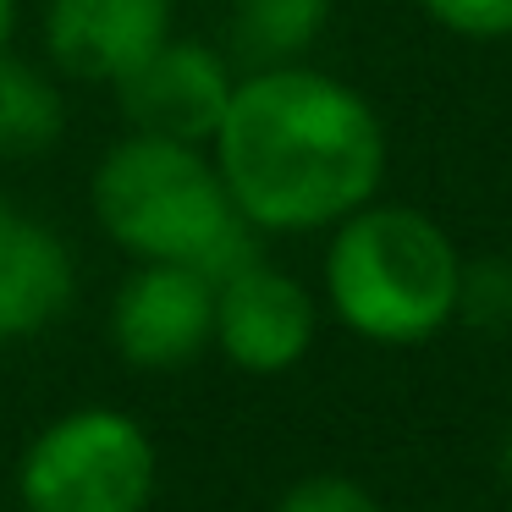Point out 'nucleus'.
<instances>
[{"instance_id": "obj_12", "label": "nucleus", "mask_w": 512, "mask_h": 512, "mask_svg": "<svg viewBox=\"0 0 512 512\" xmlns=\"http://www.w3.org/2000/svg\"><path fill=\"white\" fill-rule=\"evenodd\" d=\"M457 314L474 331L512 336V265L507 259H479L457 276Z\"/></svg>"}, {"instance_id": "obj_7", "label": "nucleus", "mask_w": 512, "mask_h": 512, "mask_svg": "<svg viewBox=\"0 0 512 512\" xmlns=\"http://www.w3.org/2000/svg\"><path fill=\"white\" fill-rule=\"evenodd\" d=\"M215 347L248 375H281L314 347V298L287 270L254 265L215 281Z\"/></svg>"}, {"instance_id": "obj_2", "label": "nucleus", "mask_w": 512, "mask_h": 512, "mask_svg": "<svg viewBox=\"0 0 512 512\" xmlns=\"http://www.w3.org/2000/svg\"><path fill=\"white\" fill-rule=\"evenodd\" d=\"M94 215L138 265H188L210 281L254 265V226L237 215L199 144L133 133L94 166Z\"/></svg>"}, {"instance_id": "obj_1", "label": "nucleus", "mask_w": 512, "mask_h": 512, "mask_svg": "<svg viewBox=\"0 0 512 512\" xmlns=\"http://www.w3.org/2000/svg\"><path fill=\"white\" fill-rule=\"evenodd\" d=\"M215 171L254 232H314L364 210L386 171L369 100L314 67H254L215 127Z\"/></svg>"}, {"instance_id": "obj_6", "label": "nucleus", "mask_w": 512, "mask_h": 512, "mask_svg": "<svg viewBox=\"0 0 512 512\" xmlns=\"http://www.w3.org/2000/svg\"><path fill=\"white\" fill-rule=\"evenodd\" d=\"M116 353L133 369H182L215 336V281L188 265H138L111 309Z\"/></svg>"}, {"instance_id": "obj_4", "label": "nucleus", "mask_w": 512, "mask_h": 512, "mask_svg": "<svg viewBox=\"0 0 512 512\" xmlns=\"http://www.w3.org/2000/svg\"><path fill=\"white\" fill-rule=\"evenodd\" d=\"M160 457L122 408H78L28 441L17 468L23 512H149Z\"/></svg>"}, {"instance_id": "obj_8", "label": "nucleus", "mask_w": 512, "mask_h": 512, "mask_svg": "<svg viewBox=\"0 0 512 512\" xmlns=\"http://www.w3.org/2000/svg\"><path fill=\"white\" fill-rule=\"evenodd\" d=\"M171 39V0H50L45 50L83 83H116Z\"/></svg>"}, {"instance_id": "obj_15", "label": "nucleus", "mask_w": 512, "mask_h": 512, "mask_svg": "<svg viewBox=\"0 0 512 512\" xmlns=\"http://www.w3.org/2000/svg\"><path fill=\"white\" fill-rule=\"evenodd\" d=\"M12 28H17V0H0V50L12 45Z\"/></svg>"}, {"instance_id": "obj_14", "label": "nucleus", "mask_w": 512, "mask_h": 512, "mask_svg": "<svg viewBox=\"0 0 512 512\" xmlns=\"http://www.w3.org/2000/svg\"><path fill=\"white\" fill-rule=\"evenodd\" d=\"M424 12L441 28L468 39H507L512 34V0H424Z\"/></svg>"}, {"instance_id": "obj_5", "label": "nucleus", "mask_w": 512, "mask_h": 512, "mask_svg": "<svg viewBox=\"0 0 512 512\" xmlns=\"http://www.w3.org/2000/svg\"><path fill=\"white\" fill-rule=\"evenodd\" d=\"M232 89L237 78L226 56L199 39H160L127 78H116L133 133L177 138V144H210Z\"/></svg>"}, {"instance_id": "obj_11", "label": "nucleus", "mask_w": 512, "mask_h": 512, "mask_svg": "<svg viewBox=\"0 0 512 512\" xmlns=\"http://www.w3.org/2000/svg\"><path fill=\"white\" fill-rule=\"evenodd\" d=\"M61 94L50 89L45 72L0 50V155L6 160H34L61 138Z\"/></svg>"}, {"instance_id": "obj_3", "label": "nucleus", "mask_w": 512, "mask_h": 512, "mask_svg": "<svg viewBox=\"0 0 512 512\" xmlns=\"http://www.w3.org/2000/svg\"><path fill=\"white\" fill-rule=\"evenodd\" d=\"M457 259L452 237L419 210L364 204L342 215L325 254V292L347 331L386 347H413L457 314Z\"/></svg>"}, {"instance_id": "obj_13", "label": "nucleus", "mask_w": 512, "mask_h": 512, "mask_svg": "<svg viewBox=\"0 0 512 512\" xmlns=\"http://www.w3.org/2000/svg\"><path fill=\"white\" fill-rule=\"evenodd\" d=\"M276 512H380V501L342 474H314V479H298L276 501Z\"/></svg>"}, {"instance_id": "obj_9", "label": "nucleus", "mask_w": 512, "mask_h": 512, "mask_svg": "<svg viewBox=\"0 0 512 512\" xmlns=\"http://www.w3.org/2000/svg\"><path fill=\"white\" fill-rule=\"evenodd\" d=\"M78 287L72 254L39 215L17 210L0 193V342L39 336L61 320Z\"/></svg>"}, {"instance_id": "obj_10", "label": "nucleus", "mask_w": 512, "mask_h": 512, "mask_svg": "<svg viewBox=\"0 0 512 512\" xmlns=\"http://www.w3.org/2000/svg\"><path fill=\"white\" fill-rule=\"evenodd\" d=\"M331 0H232V50L254 67H287L320 39Z\"/></svg>"}, {"instance_id": "obj_16", "label": "nucleus", "mask_w": 512, "mask_h": 512, "mask_svg": "<svg viewBox=\"0 0 512 512\" xmlns=\"http://www.w3.org/2000/svg\"><path fill=\"white\" fill-rule=\"evenodd\" d=\"M501 474H507V485H512V424H507V441H501Z\"/></svg>"}]
</instances>
